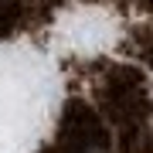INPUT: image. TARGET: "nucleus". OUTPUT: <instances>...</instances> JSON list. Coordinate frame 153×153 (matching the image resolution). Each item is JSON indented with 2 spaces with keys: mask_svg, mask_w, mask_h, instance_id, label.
I'll return each mask as SVG.
<instances>
[]
</instances>
